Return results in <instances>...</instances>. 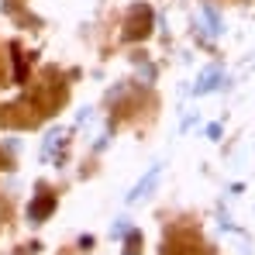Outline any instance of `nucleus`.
<instances>
[{"label":"nucleus","mask_w":255,"mask_h":255,"mask_svg":"<svg viewBox=\"0 0 255 255\" xmlns=\"http://www.w3.org/2000/svg\"><path fill=\"white\" fill-rule=\"evenodd\" d=\"M52 211H55V197L45 190V186H38V193H35V200L28 204V217L35 221V224H42L45 217H52Z\"/></svg>","instance_id":"f257e3e1"},{"label":"nucleus","mask_w":255,"mask_h":255,"mask_svg":"<svg viewBox=\"0 0 255 255\" xmlns=\"http://www.w3.org/2000/svg\"><path fill=\"white\" fill-rule=\"evenodd\" d=\"M131 14L138 17V24L131 21V28H128V38H145V35H148V21H152V10H148L145 3H138V7H134Z\"/></svg>","instance_id":"f03ea898"},{"label":"nucleus","mask_w":255,"mask_h":255,"mask_svg":"<svg viewBox=\"0 0 255 255\" xmlns=\"http://www.w3.org/2000/svg\"><path fill=\"white\" fill-rule=\"evenodd\" d=\"M155 176H159V169L148 172V176L138 183V190H131V193H128V204H134V200H145V197H148V190H152V183H155Z\"/></svg>","instance_id":"7ed1b4c3"},{"label":"nucleus","mask_w":255,"mask_h":255,"mask_svg":"<svg viewBox=\"0 0 255 255\" xmlns=\"http://www.w3.org/2000/svg\"><path fill=\"white\" fill-rule=\"evenodd\" d=\"M214 80H221V69H207V76H204V83H197V93H207L214 86Z\"/></svg>","instance_id":"20e7f679"},{"label":"nucleus","mask_w":255,"mask_h":255,"mask_svg":"<svg viewBox=\"0 0 255 255\" xmlns=\"http://www.w3.org/2000/svg\"><path fill=\"white\" fill-rule=\"evenodd\" d=\"M141 252V235H138V231H131V235H128V249H125V255H138Z\"/></svg>","instance_id":"39448f33"},{"label":"nucleus","mask_w":255,"mask_h":255,"mask_svg":"<svg viewBox=\"0 0 255 255\" xmlns=\"http://www.w3.org/2000/svg\"><path fill=\"white\" fill-rule=\"evenodd\" d=\"M7 166H10V162H7V155L0 152V169H7Z\"/></svg>","instance_id":"423d86ee"}]
</instances>
